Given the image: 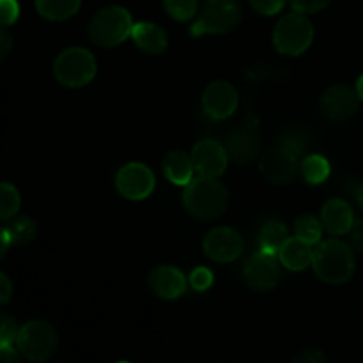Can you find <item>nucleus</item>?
<instances>
[{
  "mask_svg": "<svg viewBox=\"0 0 363 363\" xmlns=\"http://www.w3.org/2000/svg\"><path fill=\"white\" fill-rule=\"evenodd\" d=\"M20 204L21 199L16 188L9 183L0 184V218L4 222H7V220H11L16 215L18 209H20Z\"/></svg>",
  "mask_w": 363,
  "mask_h": 363,
  "instance_id": "25",
  "label": "nucleus"
},
{
  "mask_svg": "<svg viewBox=\"0 0 363 363\" xmlns=\"http://www.w3.org/2000/svg\"><path fill=\"white\" fill-rule=\"evenodd\" d=\"M307 135L301 133L300 130H289L286 131V133L280 137L279 140V145H282V147H286L287 151L294 152L296 156L303 155L305 149H307Z\"/></svg>",
  "mask_w": 363,
  "mask_h": 363,
  "instance_id": "28",
  "label": "nucleus"
},
{
  "mask_svg": "<svg viewBox=\"0 0 363 363\" xmlns=\"http://www.w3.org/2000/svg\"><path fill=\"white\" fill-rule=\"evenodd\" d=\"M0 16L4 27H9L20 16V4L18 0H0Z\"/></svg>",
  "mask_w": 363,
  "mask_h": 363,
  "instance_id": "31",
  "label": "nucleus"
},
{
  "mask_svg": "<svg viewBox=\"0 0 363 363\" xmlns=\"http://www.w3.org/2000/svg\"><path fill=\"white\" fill-rule=\"evenodd\" d=\"M202 248L211 261L233 262L243 254L245 243L238 230L230 227H218V229L209 230L208 236L204 238Z\"/></svg>",
  "mask_w": 363,
  "mask_h": 363,
  "instance_id": "10",
  "label": "nucleus"
},
{
  "mask_svg": "<svg viewBox=\"0 0 363 363\" xmlns=\"http://www.w3.org/2000/svg\"><path fill=\"white\" fill-rule=\"evenodd\" d=\"M38 234V223L28 216H18V218L7 220L6 227L2 229V257L6 255L9 245H27Z\"/></svg>",
  "mask_w": 363,
  "mask_h": 363,
  "instance_id": "21",
  "label": "nucleus"
},
{
  "mask_svg": "<svg viewBox=\"0 0 363 363\" xmlns=\"http://www.w3.org/2000/svg\"><path fill=\"white\" fill-rule=\"evenodd\" d=\"M163 6L176 21H188L197 14L199 0H163Z\"/></svg>",
  "mask_w": 363,
  "mask_h": 363,
  "instance_id": "27",
  "label": "nucleus"
},
{
  "mask_svg": "<svg viewBox=\"0 0 363 363\" xmlns=\"http://www.w3.org/2000/svg\"><path fill=\"white\" fill-rule=\"evenodd\" d=\"M332 0H291V6L296 13L303 14H312L319 13L321 9H325Z\"/></svg>",
  "mask_w": 363,
  "mask_h": 363,
  "instance_id": "32",
  "label": "nucleus"
},
{
  "mask_svg": "<svg viewBox=\"0 0 363 363\" xmlns=\"http://www.w3.org/2000/svg\"><path fill=\"white\" fill-rule=\"evenodd\" d=\"M312 247L314 245L301 240V238H289L279 252L280 262L284 264V268L291 269V272H301V269L308 268L314 261L315 250Z\"/></svg>",
  "mask_w": 363,
  "mask_h": 363,
  "instance_id": "19",
  "label": "nucleus"
},
{
  "mask_svg": "<svg viewBox=\"0 0 363 363\" xmlns=\"http://www.w3.org/2000/svg\"><path fill=\"white\" fill-rule=\"evenodd\" d=\"M243 11L236 0H206L197 21L190 27L194 38L204 34H227L240 27Z\"/></svg>",
  "mask_w": 363,
  "mask_h": 363,
  "instance_id": "4",
  "label": "nucleus"
},
{
  "mask_svg": "<svg viewBox=\"0 0 363 363\" xmlns=\"http://www.w3.org/2000/svg\"><path fill=\"white\" fill-rule=\"evenodd\" d=\"M18 333H20V330H18L16 321L11 315L4 314L0 318V346H11V344L16 342Z\"/></svg>",
  "mask_w": 363,
  "mask_h": 363,
  "instance_id": "29",
  "label": "nucleus"
},
{
  "mask_svg": "<svg viewBox=\"0 0 363 363\" xmlns=\"http://www.w3.org/2000/svg\"><path fill=\"white\" fill-rule=\"evenodd\" d=\"M294 363H326L328 357L319 350H303L293 358Z\"/></svg>",
  "mask_w": 363,
  "mask_h": 363,
  "instance_id": "34",
  "label": "nucleus"
},
{
  "mask_svg": "<svg viewBox=\"0 0 363 363\" xmlns=\"http://www.w3.org/2000/svg\"><path fill=\"white\" fill-rule=\"evenodd\" d=\"M156 186V179L152 170L144 163H128L121 167L116 176V188L124 199L130 201H142L152 194Z\"/></svg>",
  "mask_w": 363,
  "mask_h": 363,
  "instance_id": "8",
  "label": "nucleus"
},
{
  "mask_svg": "<svg viewBox=\"0 0 363 363\" xmlns=\"http://www.w3.org/2000/svg\"><path fill=\"white\" fill-rule=\"evenodd\" d=\"M357 92H358V96H360V99L363 101V74L360 78H358V82H357Z\"/></svg>",
  "mask_w": 363,
  "mask_h": 363,
  "instance_id": "39",
  "label": "nucleus"
},
{
  "mask_svg": "<svg viewBox=\"0 0 363 363\" xmlns=\"http://www.w3.org/2000/svg\"><path fill=\"white\" fill-rule=\"evenodd\" d=\"M147 282L152 293L163 300H176V298L183 296L186 291V279L174 266L163 264L155 268L149 273Z\"/></svg>",
  "mask_w": 363,
  "mask_h": 363,
  "instance_id": "16",
  "label": "nucleus"
},
{
  "mask_svg": "<svg viewBox=\"0 0 363 363\" xmlns=\"http://www.w3.org/2000/svg\"><path fill=\"white\" fill-rule=\"evenodd\" d=\"M261 172L269 183L287 184L294 181V177L300 172L298 165V156L294 152L287 151L282 145L269 149L261 158Z\"/></svg>",
  "mask_w": 363,
  "mask_h": 363,
  "instance_id": "11",
  "label": "nucleus"
},
{
  "mask_svg": "<svg viewBox=\"0 0 363 363\" xmlns=\"http://www.w3.org/2000/svg\"><path fill=\"white\" fill-rule=\"evenodd\" d=\"M315 275L326 284H346L354 273V250L340 240H326L315 248L312 261Z\"/></svg>",
  "mask_w": 363,
  "mask_h": 363,
  "instance_id": "2",
  "label": "nucleus"
},
{
  "mask_svg": "<svg viewBox=\"0 0 363 363\" xmlns=\"http://www.w3.org/2000/svg\"><path fill=\"white\" fill-rule=\"evenodd\" d=\"M96 71V59L89 50L73 46L59 53L53 64V74L57 80L66 87H84L89 82L94 80Z\"/></svg>",
  "mask_w": 363,
  "mask_h": 363,
  "instance_id": "6",
  "label": "nucleus"
},
{
  "mask_svg": "<svg viewBox=\"0 0 363 363\" xmlns=\"http://www.w3.org/2000/svg\"><path fill=\"white\" fill-rule=\"evenodd\" d=\"M20 350H14V344L11 346H0V357L6 363H18L20 362Z\"/></svg>",
  "mask_w": 363,
  "mask_h": 363,
  "instance_id": "37",
  "label": "nucleus"
},
{
  "mask_svg": "<svg viewBox=\"0 0 363 363\" xmlns=\"http://www.w3.org/2000/svg\"><path fill=\"white\" fill-rule=\"evenodd\" d=\"M16 347L28 362H46L59 347V335L50 323L34 319L20 328Z\"/></svg>",
  "mask_w": 363,
  "mask_h": 363,
  "instance_id": "7",
  "label": "nucleus"
},
{
  "mask_svg": "<svg viewBox=\"0 0 363 363\" xmlns=\"http://www.w3.org/2000/svg\"><path fill=\"white\" fill-rule=\"evenodd\" d=\"M11 296H13V284H11V280L2 273V275H0V303L6 305L7 301L11 300Z\"/></svg>",
  "mask_w": 363,
  "mask_h": 363,
  "instance_id": "36",
  "label": "nucleus"
},
{
  "mask_svg": "<svg viewBox=\"0 0 363 363\" xmlns=\"http://www.w3.org/2000/svg\"><path fill=\"white\" fill-rule=\"evenodd\" d=\"M190 156L197 176L220 177L227 170L229 152L220 142L211 140V138L197 142Z\"/></svg>",
  "mask_w": 363,
  "mask_h": 363,
  "instance_id": "12",
  "label": "nucleus"
},
{
  "mask_svg": "<svg viewBox=\"0 0 363 363\" xmlns=\"http://www.w3.org/2000/svg\"><path fill=\"white\" fill-rule=\"evenodd\" d=\"M133 20L128 9L121 6H108L99 9L89 23V35L94 45L101 48H113L131 38Z\"/></svg>",
  "mask_w": 363,
  "mask_h": 363,
  "instance_id": "3",
  "label": "nucleus"
},
{
  "mask_svg": "<svg viewBox=\"0 0 363 363\" xmlns=\"http://www.w3.org/2000/svg\"><path fill=\"white\" fill-rule=\"evenodd\" d=\"M314 41V27L303 13L286 14L273 30V45L282 55L298 57Z\"/></svg>",
  "mask_w": 363,
  "mask_h": 363,
  "instance_id": "5",
  "label": "nucleus"
},
{
  "mask_svg": "<svg viewBox=\"0 0 363 363\" xmlns=\"http://www.w3.org/2000/svg\"><path fill=\"white\" fill-rule=\"evenodd\" d=\"M357 201H358V206L363 209V184L360 188H358V194H357Z\"/></svg>",
  "mask_w": 363,
  "mask_h": 363,
  "instance_id": "40",
  "label": "nucleus"
},
{
  "mask_svg": "<svg viewBox=\"0 0 363 363\" xmlns=\"http://www.w3.org/2000/svg\"><path fill=\"white\" fill-rule=\"evenodd\" d=\"M245 282L252 291L257 293H268L275 289L280 280V266L277 264L275 255L257 252L247 261L243 269Z\"/></svg>",
  "mask_w": 363,
  "mask_h": 363,
  "instance_id": "9",
  "label": "nucleus"
},
{
  "mask_svg": "<svg viewBox=\"0 0 363 363\" xmlns=\"http://www.w3.org/2000/svg\"><path fill=\"white\" fill-rule=\"evenodd\" d=\"M191 287L195 291H206L213 284V273L208 268H195L190 275Z\"/></svg>",
  "mask_w": 363,
  "mask_h": 363,
  "instance_id": "33",
  "label": "nucleus"
},
{
  "mask_svg": "<svg viewBox=\"0 0 363 363\" xmlns=\"http://www.w3.org/2000/svg\"><path fill=\"white\" fill-rule=\"evenodd\" d=\"M225 149L234 162L240 165H248L261 152V138L252 124H245V126L230 131L225 142Z\"/></svg>",
  "mask_w": 363,
  "mask_h": 363,
  "instance_id": "15",
  "label": "nucleus"
},
{
  "mask_svg": "<svg viewBox=\"0 0 363 363\" xmlns=\"http://www.w3.org/2000/svg\"><path fill=\"white\" fill-rule=\"evenodd\" d=\"M82 0H35V9L50 21H66L78 13Z\"/></svg>",
  "mask_w": 363,
  "mask_h": 363,
  "instance_id": "23",
  "label": "nucleus"
},
{
  "mask_svg": "<svg viewBox=\"0 0 363 363\" xmlns=\"http://www.w3.org/2000/svg\"><path fill=\"white\" fill-rule=\"evenodd\" d=\"M250 6L262 16H273L284 9L286 0H250Z\"/></svg>",
  "mask_w": 363,
  "mask_h": 363,
  "instance_id": "30",
  "label": "nucleus"
},
{
  "mask_svg": "<svg viewBox=\"0 0 363 363\" xmlns=\"http://www.w3.org/2000/svg\"><path fill=\"white\" fill-rule=\"evenodd\" d=\"M183 202L186 211L197 220H215L225 211L229 191L218 177L197 176L186 184Z\"/></svg>",
  "mask_w": 363,
  "mask_h": 363,
  "instance_id": "1",
  "label": "nucleus"
},
{
  "mask_svg": "<svg viewBox=\"0 0 363 363\" xmlns=\"http://www.w3.org/2000/svg\"><path fill=\"white\" fill-rule=\"evenodd\" d=\"M294 229H296V236L308 241V243L315 245L321 241L323 222H319L315 216L301 215L300 218L296 220V223H294Z\"/></svg>",
  "mask_w": 363,
  "mask_h": 363,
  "instance_id": "26",
  "label": "nucleus"
},
{
  "mask_svg": "<svg viewBox=\"0 0 363 363\" xmlns=\"http://www.w3.org/2000/svg\"><path fill=\"white\" fill-rule=\"evenodd\" d=\"M131 39L142 52L149 53V55H160L169 46L165 30L156 23H151V21L135 23L133 30H131Z\"/></svg>",
  "mask_w": 363,
  "mask_h": 363,
  "instance_id": "18",
  "label": "nucleus"
},
{
  "mask_svg": "<svg viewBox=\"0 0 363 363\" xmlns=\"http://www.w3.org/2000/svg\"><path fill=\"white\" fill-rule=\"evenodd\" d=\"M350 245L354 252L363 254V220H354L350 230Z\"/></svg>",
  "mask_w": 363,
  "mask_h": 363,
  "instance_id": "35",
  "label": "nucleus"
},
{
  "mask_svg": "<svg viewBox=\"0 0 363 363\" xmlns=\"http://www.w3.org/2000/svg\"><path fill=\"white\" fill-rule=\"evenodd\" d=\"M162 170L170 183L186 186L194 179L195 167L194 162H191V156H188L184 151L176 149V151H169L163 156Z\"/></svg>",
  "mask_w": 363,
  "mask_h": 363,
  "instance_id": "20",
  "label": "nucleus"
},
{
  "mask_svg": "<svg viewBox=\"0 0 363 363\" xmlns=\"http://www.w3.org/2000/svg\"><path fill=\"white\" fill-rule=\"evenodd\" d=\"M300 172L308 184H321L330 177V162L321 155H311L301 162Z\"/></svg>",
  "mask_w": 363,
  "mask_h": 363,
  "instance_id": "24",
  "label": "nucleus"
},
{
  "mask_svg": "<svg viewBox=\"0 0 363 363\" xmlns=\"http://www.w3.org/2000/svg\"><path fill=\"white\" fill-rule=\"evenodd\" d=\"M202 108L213 121H223L238 108V92L229 82L216 80L202 94Z\"/></svg>",
  "mask_w": 363,
  "mask_h": 363,
  "instance_id": "14",
  "label": "nucleus"
},
{
  "mask_svg": "<svg viewBox=\"0 0 363 363\" xmlns=\"http://www.w3.org/2000/svg\"><path fill=\"white\" fill-rule=\"evenodd\" d=\"M323 227L333 236H344L350 234L351 227L354 223L353 209L350 208L346 201L342 199H332L323 206L321 211Z\"/></svg>",
  "mask_w": 363,
  "mask_h": 363,
  "instance_id": "17",
  "label": "nucleus"
},
{
  "mask_svg": "<svg viewBox=\"0 0 363 363\" xmlns=\"http://www.w3.org/2000/svg\"><path fill=\"white\" fill-rule=\"evenodd\" d=\"M11 48H13V38H11L9 32L6 30V27H4V30L0 32V59H6L7 53L11 52Z\"/></svg>",
  "mask_w": 363,
  "mask_h": 363,
  "instance_id": "38",
  "label": "nucleus"
},
{
  "mask_svg": "<svg viewBox=\"0 0 363 363\" xmlns=\"http://www.w3.org/2000/svg\"><path fill=\"white\" fill-rule=\"evenodd\" d=\"M360 101L357 89L346 84H337L326 89L323 94L321 110L328 119L346 121L357 113Z\"/></svg>",
  "mask_w": 363,
  "mask_h": 363,
  "instance_id": "13",
  "label": "nucleus"
},
{
  "mask_svg": "<svg viewBox=\"0 0 363 363\" xmlns=\"http://www.w3.org/2000/svg\"><path fill=\"white\" fill-rule=\"evenodd\" d=\"M287 240H289L287 227L279 220H269L259 230V248L266 254L279 255L280 248L284 247Z\"/></svg>",
  "mask_w": 363,
  "mask_h": 363,
  "instance_id": "22",
  "label": "nucleus"
}]
</instances>
